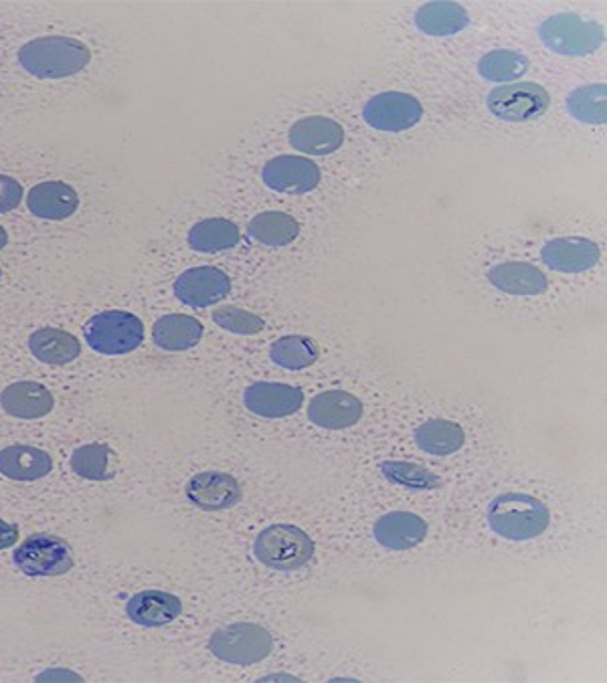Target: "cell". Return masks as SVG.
<instances>
[{
  "label": "cell",
  "mask_w": 607,
  "mask_h": 683,
  "mask_svg": "<svg viewBox=\"0 0 607 683\" xmlns=\"http://www.w3.org/2000/svg\"><path fill=\"white\" fill-rule=\"evenodd\" d=\"M19 61L39 80H61L88 68L92 51L73 37H39L21 47Z\"/></svg>",
  "instance_id": "1"
},
{
  "label": "cell",
  "mask_w": 607,
  "mask_h": 683,
  "mask_svg": "<svg viewBox=\"0 0 607 683\" xmlns=\"http://www.w3.org/2000/svg\"><path fill=\"white\" fill-rule=\"evenodd\" d=\"M486 520L494 534L523 542L537 538L549 528L550 512L535 496L508 491L490 501Z\"/></svg>",
  "instance_id": "2"
},
{
  "label": "cell",
  "mask_w": 607,
  "mask_h": 683,
  "mask_svg": "<svg viewBox=\"0 0 607 683\" xmlns=\"http://www.w3.org/2000/svg\"><path fill=\"white\" fill-rule=\"evenodd\" d=\"M539 37L553 53L581 58L604 45L606 31L596 21H585L574 12H562L540 23Z\"/></svg>",
  "instance_id": "3"
},
{
  "label": "cell",
  "mask_w": 607,
  "mask_h": 683,
  "mask_svg": "<svg viewBox=\"0 0 607 683\" xmlns=\"http://www.w3.org/2000/svg\"><path fill=\"white\" fill-rule=\"evenodd\" d=\"M253 552L267 569L299 570L312 559L314 542L299 526L275 524L255 538Z\"/></svg>",
  "instance_id": "4"
},
{
  "label": "cell",
  "mask_w": 607,
  "mask_h": 683,
  "mask_svg": "<svg viewBox=\"0 0 607 683\" xmlns=\"http://www.w3.org/2000/svg\"><path fill=\"white\" fill-rule=\"evenodd\" d=\"M209 650L221 661L233 665H253L264 661L274 650L270 631L255 623L221 626L209 641Z\"/></svg>",
  "instance_id": "5"
},
{
  "label": "cell",
  "mask_w": 607,
  "mask_h": 683,
  "mask_svg": "<svg viewBox=\"0 0 607 683\" xmlns=\"http://www.w3.org/2000/svg\"><path fill=\"white\" fill-rule=\"evenodd\" d=\"M85 342L95 353L105 356L134 353L144 342V326L142 319L130 312L110 309L85 324Z\"/></svg>",
  "instance_id": "6"
},
{
  "label": "cell",
  "mask_w": 607,
  "mask_h": 683,
  "mask_svg": "<svg viewBox=\"0 0 607 683\" xmlns=\"http://www.w3.org/2000/svg\"><path fill=\"white\" fill-rule=\"evenodd\" d=\"M14 567L27 577H61L73 569L71 548L58 536L34 534L12 554Z\"/></svg>",
  "instance_id": "7"
},
{
  "label": "cell",
  "mask_w": 607,
  "mask_h": 683,
  "mask_svg": "<svg viewBox=\"0 0 607 683\" xmlns=\"http://www.w3.org/2000/svg\"><path fill=\"white\" fill-rule=\"evenodd\" d=\"M488 110L505 122H530L549 110L550 98L545 88L533 81H518L496 88L488 95Z\"/></svg>",
  "instance_id": "8"
},
{
  "label": "cell",
  "mask_w": 607,
  "mask_h": 683,
  "mask_svg": "<svg viewBox=\"0 0 607 683\" xmlns=\"http://www.w3.org/2000/svg\"><path fill=\"white\" fill-rule=\"evenodd\" d=\"M363 118L378 132L397 134L419 124L424 118V108L419 100L409 93L385 92L365 103Z\"/></svg>",
  "instance_id": "9"
},
{
  "label": "cell",
  "mask_w": 607,
  "mask_h": 683,
  "mask_svg": "<svg viewBox=\"0 0 607 683\" xmlns=\"http://www.w3.org/2000/svg\"><path fill=\"white\" fill-rule=\"evenodd\" d=\"M262 181L275 193L306 194L321 184V169L308 159L277 156L265 164Z\"/></svg>",
  "instance_id": "10"
},
{
  "label": "cell",
  "mask_w": 607,
  "mask_h": 683,
  "mask_svg": "<svg viewBox=\"0 0 607 683\" xmlns=\"http://www.w3.org/2000/svg\"><path fill=\"white\" fill-rule=\"evenodd\" d=\"M231 279L217 267H193L174 282L176 297L191 308H206L230 296Z\"/></svg>",
  "instance_id": "11"
},
{
  "label": "cell",
  "mask_w": 607,
  "mask_h": 683,
  "mask_svg": "<svg viewBox=\"0 0 607 683\" xmlns=\"http://www.w3.org/2000/svg\"><path fill=\"white\" fill-rule=\"evenodd\" d=\"M344 130L331 118H302L290 128V144L310 156H328L343 146Z\"/></svg>",
  "instance_id": "12"
},
{
  "label": "cell",
  "mask_w": 607,
  "mask_h": 683,
  "mask_svg": "<svg viewBox=\"0 0 607 683\" xmlns=\"http://www.w3.org/2000/svg\"><path fill=\"white\" fill-rule=\"evenodd\" d=\"M304 402L302 390L280 383H255L243 393V405L253 415L265 419H282L299 412Z\"/></svg>",
  "instance_id": "13"
},
{
  "label": "cell",
  "mask_w": 607,
  "mask_h": 683,
  "mask_svg": "<svg viewBox=\"0 0 607 683\" xmlns=\"http://www.w3.org/2000/svg\"><path fill=\"white\" fill-rule=\"evenodd\" d=\"M540 257L553 272L581 274L596 267L601 259V251L594 241L584 237H562L549 241L540 251Z\"/></svg>",
  "instance_id": "14"
},
{
  "label": "cell",
  "mask_w": 607,
  "mask_h": 683,
  "mask_svg": "<svg viewBox=\"0 0 607 683\" xmlns=\"http://www.w3.org/2000/svg\"><path fill=\"white\" fill-rule=\"evenodd\" d=\"M363 417V402L344 390H326L310 400V422L324 429H348Z\"/></svg>",
  "instance_id": "15"
},
{
  "label": "cell",
  "mask_w": 607,
  "mask_h": 683,
  "mask_svg": "<svg viewBox=\"0 0 607 683\" xmlns=\"http://www.w3.org/2000/svg\"><path fill=\"white\" fill-rule=\"evenodd\" d=\"M186 498L203 510H227L241 500V486L227 473L205 471L186 483Z\"/></svg>",
  "instance_id": "16"
},
{
  "label": "cell",
  "mask_w": 607,
  "mask_h": 683,
  "mask_svg": "<svg viewBox=\"0 0 607 683\" xmlns=\"http://www.w3.org/2000/svg\"><path fill=\"white\" fill-rule=\"evenodd\" d=\"M378 544L387 550H412L422 544L427 536V522L412 512H390L378 518L373 528Z\"/></svg>",
  "instance_id": "17"
},
{
  "label": "cell",
  "mask_w": 607,
  "mask_h": 683,
  "mask_svg": "<svg viewBox=\"0 0 607 683\" xmlns=\"http://www.w3.org/2000/svg\"><path fill=\"white\" fill-rule=\"evenodd\" d=\"M488 282L510 296H540L547 292L549 279L530 263L506 262L494 265L486 274Z\"/></svg>",
  "instance_id": "18"
},
{
  "label": "cell",
  "mask_w": 607,
  "mask_h": 683,
  "mask_svg": "<svg viewBox=\"0 0 607 683\" xmlns=\"http://www.w3.org/2000/svg\"><path fill=\"white\" fill-rule=\"evenodd\" d=\"M53 405L55 400L49 388L31 380L9 385L0 395L2 410L17 419H41L53 410Z\"/></svg>",
  "instance_id": "19"
},
{
  "label": "cell",
  "mask_w": 607,
  "mask_h": 683,
  "mask_svg": "<svg viewBox=\"0 0 607 683\" xmlns=\"http://www.w3.org/2000/svg\"><path fill=\"white\" fill-rule=\"evenodd\" d=\"M183 613L179 597L164 591H142L127 604V615L140 626H162L172 623Z\"/></svg>",
  "instance_id": "20"
},
{
  "label": "cell",
  "mask_w": 607,
  "mask_h": 683,
  "mask_svg": "<svg viewBox=\"0 0 607 683\" xmlns=\"http://www.w3.org/2000/svg\"><path fill=\"white\" fill-rule=\"evenodd\" d=\"M27 205L34 217L63 221L78 211L80 196L69 184L47 181L31 188Z\"/></svg>",
  "instance_id": "21"
},
{
  "label": "cell",
  "mask_w": 607,
  "mask_h": 683,
  "mask_svg": "<svg viewBox=\"0 0 607 683\" xmlns=\"http://www.w3.org/2000/svg\"><path fill=\"white\" fill-rule=\"evenodd\" d=\"M53 467L49 453L29 445H12L0 449V473L14 481L45 478Z\"/></svg>",
  "instance_id": "22"
},
{
  "label": "cell",
  "mask_w": 607,
  "mask_h": 683,
  "mask_svg": "<svg viewBox=\"0 0 607 683\" xmlns=\"http://www.w3.org/2000/svg\"><path fill=\"white\" fill-rule=\"evenodd\" d=\"M201 338H203V324L193 316L184 314L162 316L152 328L154 344L171 353H183L189 348H195Z\"/></svg>",
  "instance_id": "23"
},
{
  "label": "cell",
  "mask_w": 607,
  "mask_h": 683,
  "mask_svg": "<svg viewBox=\"0 0 607 683\" xmlns=\"http://www.w3.org/2000/svg\"><path fill=\"white\" fill-rule=\"evenodd\" d=\"M415 24L429 37H449L471 24V14L458 2H427L415 12Z\"/></svg>",
  "instance_id": "24"
},
{
  "label": "cell",
  "mask_w": 607,
  "mask_h": 683,
  "mask_svg": "<svg viewBox=\"0 0 607 683\" xmlns=\"http://www.w3.org/2000/svg\"><path fill=\"white\" fill-rule=\"evenodd\" d=\"M29 348L45 365H69L81 354V342L59 328H41L29 338Z\"/></svg>",
  "instance_id": "25"
},
{
  "label": "cell",
  "mask_w": 607,
  "mask_h": 683,
  "mask_svg": "<svg viewBox=\"0 0 607 683\" xmlns=\"http://www.w3.org/2000/svg\"><path fill=\"white\" fill-rule=\"evenodd\" d=\"M415 444L429 456L446 457L466 444V434L458 422L434 419L415 429Z\"/></svg>",
  "instance_id": "26"
},
{
  "label": "cell",
  "mask_w": 607,
  "mask_h": 683,
  "mask_svg": "<svg viewBox=\"0 0 607 683\" xmlns=\"http://www.w3.org/2000/svg\"><path fill=\"white\" fill-rule=\"evenodd\" d=\"M240 239V227L227 218H205L189 231V245L201 253L233 249Z\"/></svg>",
  "instance_id": "27"
},
{
  "label": "cell",
  "mask_w": 607,
  "mask_h": 683,
  "mask_svg": "<svg viewBox=\"0 0 607 683\" xmlns=\"http://www.w3.org/2000/svg\"><path fill=\"white\" fill-rule=\"evenodd\" d=\"M250 237L267 247H284L299 237L300 225L296 218L280 211H267L253 217L247 225Z\"/></svg>",
  "instance_id": "28"
},
{
  "label": "cell",
  "mask_w": 607,
  "mask_h": 683,
  "mask_svg": "<svg viewBox=\"0 0 607 683\" xmlns=\"http://www.w3.org/2000/svg\"><path fill=\"white\" fill-rule=\"evenodd\" d=\"M567 110L575 120L585 124H606L607 122V88L604 83L584 85L569 93Z\"/></svg>",
  "instance_id": "29"
},
{
  "label": "cell",
  "mask_w": 607,
  "mask_h": 683,
  "mask_svg": "<svg viewBox=\"0 0 607 683\" xmlns=\"http://www.w3.org/2000/svg\"><path fill=\"white\" fill-rule=\"evenodd\" d=\"M270 356L286 370H304L318 360V346L306 336H284L272 344Z\"/></svg>",
  "instance_id": "30"
},
{
  "label": "cell",
  "mask_w": 607,
  "mask_h": 683,
  "mask_svg": "<svg viewBox=\"0 0 607 683\" xmlns=\"http://www.w3.org/2000/svg\"><path fill=\"white\" fill-rule=\"evenodd\" d=\"M528 59L518 51L508 49H496L486 53L478 63V71L482 78L496 83H506L523 78L527 73Z\"/></svg>",
  "instance_id": "31"
},
{
  "label": "cell",
  "mask_w": 607,
  "mask_h": 683,
  "mask_svg": "<svg viewBox=\"0 0 607 683\" xmlns=\"http://www.w3.org/2000/svg\"><path fill=\"white\" fill-rule=\"evenodd\" d=\"M383 476L390 479L391 483L409 488V490H437L444 486V481L432 473L429 469L417 466V463H405V461H385L381 463Z\"/></svg>",
  "instance_id": "32"
},
{
  "label": "cell",
  "mask_w": 607,
  "mask_h": 683,
  "mask_svg": "<svg viewBox=\"0 0 607 683\" xmlns=\"http://www.w3.org/2000/svg\"><path fill=\"white\" fill-rule=\"evenodd\" d=\"M110 456H112V451H110L108 445H83V447L73 451L71 469L80 478L90 479V481H105V479L112 478V473L108 471Z\"/></svg>",
  "instance_id": "33"
},
{
  "label": "cell",
  "mask_w": 607,
  "mask_h": 683,
  "mask_svg": "<svg viewBox=\"0 0 607 683\" xmlns=\"http://www.w3.org/2000/svg\"><path fill=\"white\" fill-rule=\"evenodd\" d=\"M213 322L223 330L233 332V334H243V336H252L264 330L265 322L255 316L252 312L235 308V306H223V308L213 312Z\"/></svg>",
  "instance_id": "34"
},
{
  "label": "cell",
  "mask_w": 607,
  "mask_h": 683,
  "mask_svg": "<svg viewBox=\"0 0 607 683\" xmlns=\"http://www.w3.org/2000/svg\"><path fill=\"white\" fill-rule=\"evenodd\" d=\"M23 201V186L12 176L0 174V215L11 213L12 208L21 205Z\"/></svg>",
  "instance_id": "35"
},
{
  "label": "cell",
  "mask_w": 607,
  "mask_h": 683,
  "mask_svg": "<svg viewBox=\"0 0 607 683\" xmlns=\"http://www.w3.org/2000/svg\"><path fill=\"white\" fill-rule=\"evenodd\" d=\"M19 538V528L17 524H9L4 520H0V550L11 548Z\"/></svg>",
  "instance_id": "36"
},
{
  "label": "cell",
  "mask_w": 607,
  "mask_h": 683,
  "mask_svg": "<svg viewBox=\"0 0 607 683\" xmlns=\"http://www.w3.org/2000/svg\"><path fill=\"white\" fill-rule=\"evenodd\" d=\"M7 243H9V235H7V231L0 227V251L7 247Z\"/></svg>",
  "instance_id": "37"
},
{
  "label": "cell",
  "mask_w": 607,
  "mask_h": 683,
  "mask_svg": "<svg viewBox=\"0 0 607 683\" xmlns=\"http://www.w3.org/2000/svg\"><path fill=\"white\" fill-rule=\"evenodd\" d=\"M0 277H2V272H0Z\"/></svg>",
  "instance_id": "38"
}]
</instances>
